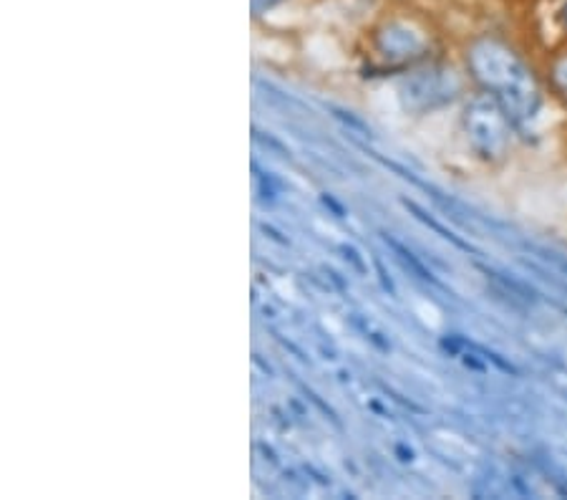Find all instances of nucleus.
<instances>
[{
  "label": "nucleus",
  "mask_w": 567,
  "mask_h": 500,
  "mask_svg": "<svg viewBox=\"0 0 567 500\" xmlns=\"http://www.w3.org/2000/svg\"><path fill=\"white\" fill-rule=\"evenodd\" d=\"M474 79L492 94L515 124L535 120L539 109V86L533 69L509 45L495 39L477 41L466 53Z\"/></svg>",
  "instance_id": "1"
},
{
  "label": "nucleus",
  "mask_w": 567,
  "mask_h": 500,
  "mask_svg": "<svg viewBox=\"0 0 567 500\" xmlns=\"http://www.w3.org/2000/svg\"><path fill=\"white\" fill-rule=\"evenodd\" d=\"M509 116L492 94L474 96L464 109L466 140L482 160L497 162L509 150Z\"/></svg>",
  "instance_id": "2"
},
{
  "label": "nucleus",
  "mask_w": 567,
  "mask_h": 500,
  "mask_svg": "<svg viewBox=\"0 0 567 500\" xmlns=\"http://www.w3.org/2000/svg\"><path fill=\"white\" fill-rule=\"evenodd\" d=\"M462 81L456 79L454 71L446 69H424L409 76L401 86V99L409 112H432L436 106L450 104L460 94Z\"/></svg>",
  "instance_id": "3"
},
{
  "label": "nucleus",
  "mask_w": 567,
  "mask_h": 500,
  "mask_svg": "<svg viewBox=\"0 0 567 500\" xmlns=\"http://www.w3.org/2000/svg\"><path fill=\"white\" fill-rule=\"evenodd\" d=\"M377 45L389 61H409V59L422 57L426 43L422 35H419L416 31H411L409 25L391 23L379 33Z\"/></svg>",
  "instance_id": "4"
},
{
  "label": "nucleus",
  "mask_w": 567,
  "mask_h": 500,
  "mask_svg": "<svg viewBox=\"0 0 567 500\" xmlns=\"http://www.w3.org/2000/svg\"><path fill=\"white\" fill-rule=\"evenodd\" d=\"M278 3H280V0H252V11L262 13V11H268V8L278 6Z\"/></svg>",
  "instance_id": "5"
},
{
  "label": "nucleus",
  "mask_w": 567,
  "mask_h": 500,
  "mask_svg": "<svg viewBox=\"0 0 567 500\" xmlns=\"http://www.w3.org/2000/svg\"><path fill=\"white\" fill-rule=\"evenodd\" d=\"M563 25L567 29V3H565V8H563Z\"/></svg>",
  "instance_id": "6"
}]
</instances>
